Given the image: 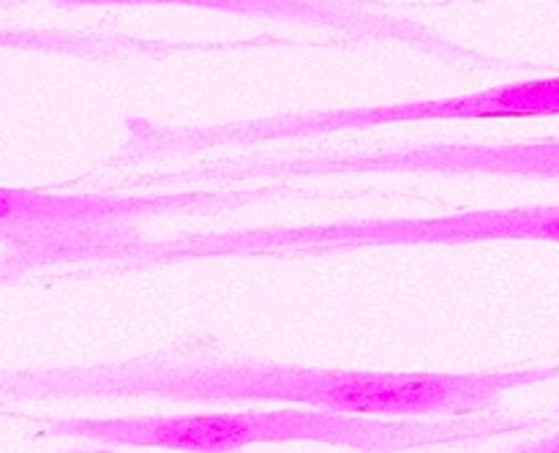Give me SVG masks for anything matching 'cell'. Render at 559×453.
Instances as JSON below:
<instances>
[{"mask_svg": "<svg viewBox=\"0 0 559 453\" xmlns=\"http://www.w3.org/2000/svg\"><path fill=\"white\" fill-rule=\"evenodd\" d=\"M555 377H559V366L431 374L322 369L167 349L82 369L11 374L3 380V391L20 398H164L180 404L293 402L374 418H431L484 413L506 393Z\"/></svg>", "mask_w": 559, "mask_h": 453, "instance_id": "6da1fadb", "label": "cell"}, {"mask_svg": "<svg viewBox=\"0 0 559 453\" xmlns=\"http://www.w3.org/2000/svg\"><path fill=\"white\" fill-rule=\"evenodd\" d=\"M58 437H80L96 445L175 448V451H240L265 442H325L360 451L456 445L516 429L511 420H418L366 418L333 409H265V413H175L142 418H66L49 420Z\"/></svg>", "mask_w": 559, "mask_h": 453, "instance_id": "7a4b0ae2", "label": "cell"}, {"mask_svg": "<svg viewBox=\"0 0 559 453\" xmlns=\"http://www.w3.org/2000/svg\"><path fill=\"white\" fill-rule=\"evenodd\" d=\"M491 240H544L559 243V205H524L473 211L437 218H355L306 227H257L233 233L189 235L162 243H129L118 260L131 267L218 257H298L374 246H464Z\"/></svg>", "mask_w": 559, "mask_h": 453, "instance_id": "3957f363", "label": "cell"}, {"mask_svg": "<svg viewBox=\"0 0 559 453\" xmlns=\"http://www.w3.org/2000/svg\"><path fill=\"white\" fill-rule=\"evenodd\" d=\"M559 115V76L544 80L508 82L486 91L462 96L418 98V102L377 104V107L317 109V112L273 115V118L233 120L216 126H191V129H145L134 131L140 156H175L194 153L202 147H218L227 142H267L300 140L336 131H366L388 123H413V120H484V118H551Z\"/></svg>", "mask_w": 559, "mask_h": 453, "instance_id": "277c9868", "label": "cell"}, {"mask_svg": "<svg viewBox=\"0 0 559 453\" xmlns=\"http://www.w3.org/2000/svg\"><path fill=\"white\" fill-rule=\"evenodd\" d=\"M194 194H49L0 186V278L58 260L115 257L151 218L194 207Z\"/></svg>", "mask_w": 559, "mask_h": 453, "instance_id": "5b68a950", "label": "cell"}, {"mask_svg": "<svg viewBox=\"0 0 559 453\" xmlns=\"http://www.w3.org/2000/svg\"><path fill=\"white\" fill-rule=\"evenodd\" d=\"M66 5H191V9L224 11V14L262 16L287 25L322 27L353 41L409 44L415 49L445 60L480 63V55L459 47L424 22L396 14L374 0H58Z\"/></svg>", "mask_w": 559, "mask_h": 453, "instance_id": "8992f818", "label": "cell"}, {"mask_svg": "<svg viewBox=\"0 0 559 453\" xmlns=\"http://www.w3.org/2000/svg\"><path fill=\"white\" fill-rule=\"evenodd\" d=\"M284 175L347 172H437V175H519L559 180V136L530 142H431L353 156H311L273 164Z\"/></svg>", "mask_w": 559, "mask_h": 453, "instance_id": "52a82bcc", "label": "cell"}, {"mask_svg": "<svg viewBox=\"0 0 559 453\" xmlns=\"http://www.w3.org/2000/svg\"><path fill=\"white\" fill-rule=\"evenodd\" d=\"M55 38L41 36V33L25 31H0V47H49Z\"/></svg>", "mask_w": 559, "mask_h": 453, "instance_id": "ba28073f", "label": "cell"}, {"mask_svg": "<svg viewBox=\"0 0 559 453\" xmlns=\"http://www.w3.org/2000/svg\"><path fill=\"white\" fill-rule=\"evenodd\" d=\"M522 448H527V451H559V431L551 437H544V440L527 442V445H522Z\"/></svg>", "mask_w": 559, "mask_h": 453, "instance_id": "9c48e42d", "label": "cell"}]
</instances>
